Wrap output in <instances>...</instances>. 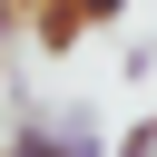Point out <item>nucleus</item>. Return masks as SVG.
Listing matches in <instances>:
<instances>
[{
	"label": "nucleus",
	"instance_id": "f257e3e1",
	"mask_svg": "<svg viewBox=\"0 0 157 157\" xmlns=\"http://www.w3.org/2000/svg\"><path fill=\"white\" fill-rule=\"evenodd\" d=\"M88 29H98V20H88V10H78V0H39V10H29V39H39V49H49V59H69V49H78V39H88Z\"/></svg>",
	"mask_w": 157,
	"mask_h": 157
},
{
	"label": "nucleus",
	"instance_id": "7ed1b4c3",
	"mask_svg": "<svg viewBox=\"0 0 157 157\" xmlns=\"http://www.w3.org/2000/svg\"><path fill=\"white\" fill-rule=\"evenodd\" d=\"M118 157H157V108H147V118H137V128L118 137Z\"/></svg>",
	"mask_w": 157,
	"mask_h": 157
},
{
	"label": "nucleus",
	"instance_id": "20e7f679",
	"mask_svg": "<svg viewBox=\"0 0 157 157\" xmlns=\"http://www.w3.org/2000/svg\"><path fill=\"white\" fill-rule=\"evenodd\" d=\"M78 10H88L98 29H118V20H128V0H78Z\"/></svg>",
	"mask_w": 157,
	"mask_h": 157
},
{
	"label": "nucleus",
	"instance_id": "39448f33",
	"mask_svg": "<svg viewBox=\"0 0 157 157\" xmlns=\"http://www.w3.org/2000/svg\"><path fill=\"white\" fill-rule=\"evenodd\" d=\"M10 10H20V20H29V10H39V0H10Z\"/></svg>",
	"mask_w": 157,
	"mask_h": 157
},
{
	"label": "nucleus",
	"instance_id": "f03ea898",
	"mask_svg": "<svg viewBox=\"0 0 157 157\" xmlns=\"http://www.w3.org/2000/svg\"><path fill=\"white\" fill-rule=\"evenodd\" d=\"M10 157H69V128H49L29 98L10 108Z\"/></svg>",
	"mask_w": 157,
	"mask_h": 157
}]
</instances>
